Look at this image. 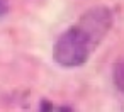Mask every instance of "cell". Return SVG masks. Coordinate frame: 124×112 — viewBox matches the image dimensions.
<instances>
[{
    "label": "cell",
    "mask_w": 124,
    "mask_h": 112,
    "mask_svg": "<svg viewBox=\"0 0 124 112\" xmlns=\"http://www.w3.org/2000/svg\"><path fill=\"white\" fill-rule=\"evenodd\" d=\"M95 49L82 27L73 26L66 29L53 46V60L63 68H77L87 63L90 53Z\"/></svg>",
    "instance_id": "6da1fadb"
},
{
    "label": "cell",
    "mask_w": 124,
    "mask_h": 112,
    "mask_svg": "<svg viewBox=\"0 0 124 112\" xmlns=\"http://www.w3.org/2000/svg\"><path fill=\"white\" fill-rule=\"evenodd\" d=\"M112 12L104 7V5H97V7H92L88 9L78 21V27L83 29V32L88 36V39L92 41V44L97 48L102 39L107 36V32L110 31L112 27Z\"/></svg>",
    "instance_id": "7a4b0ae2"
},
{
    "label": "cell",
    "mask_w": 124,
    "mask_h": 112,
    "mask_svg": "<svg viewBox=\"0 0 124 112\" xmlns=\"http://www.w3.org/2000/svg\"><path fill=\"white\" fill-rule=\"evenodd\" d=\"M114 83L119 90L124 92V60H119L114 65Z\"/></svg>",
    "instance_id": "3957f363"
},
{
    "label": "cell",
    "mask_w": 124,
    "mask_h": 112,
    "mask_svg": "<svg viewBox=\"0 0 124 112\" xmlns=\"http://www.w3.org/2000/svg\"><path fill=\"white\" fill-rule=\"evenodd\" d=\"M9 14V0H0V17H5Z\"/></svg>",
    "instance_id": "277c9868"
}]
</instances>
